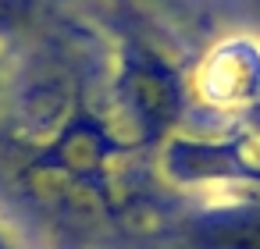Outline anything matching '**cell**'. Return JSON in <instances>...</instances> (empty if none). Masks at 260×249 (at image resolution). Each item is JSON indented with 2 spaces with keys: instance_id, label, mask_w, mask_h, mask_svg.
Instances as JSON below:
<instances>
[{
  "instance_id": "6da1fadb",
  "label": "cell",
  "mask_w": 260,
  "mask_h": 249,
  "mask_svg": "<svg viewBox=\"0 0 260 249\" xmlns=\"http://www.w3.org/2000/svg\"><path fill=\"white\" fill-rule=\"evenodd\" d=\"M196 89L210 107H253L260 100V43L249 36L217 43L196 72Z\"/></svg>"
},
{
  "instance_id": "7a4b0ae2",
  "label": "cell",
  "mask_w": 260,
  "mask_h": 249,
  "mask_svg": "<svg viewBox=\"0 0 260 249\" xmlns=\"http://www.w3.org/2000/svg\"><path fill=\"white\" fill-rule=\"evenodd\" d=\"M185 235L192 249H260V196H239L196 210Z\"/></svg>"
},
{
  "instance_id": "3957f363",
  "label": "cell",
  "mask_w": 260,
  "mask_h": 249,
  "mask_svg": "<svg viewBox=\"0 0 260 249\" xmlns=\"http://www.w3.org/2000/svg\"><path fill=\"white\" fill-rule=\"evenodd\" d=\"M25 8V0H0V18L4 15H15V11H22Z\"/></svg>"
}]
</instances>
